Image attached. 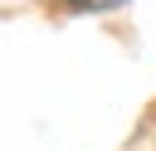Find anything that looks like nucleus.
Instances as JSON below:
<instances>
[{"mask_svg": "<svg viewBox=\"0 0 156 151\" xmlns=\"http://www.w3.org/2000/svg\"><path fill=\"white\" fill-rule=\"evenodd\" d=\"M73 5H122V0H73Z\"/></svg>", "mask_w": 156, "mask_h": 151, "instance_id": "obj_1", "label": "nucleus"}]
</instances>
